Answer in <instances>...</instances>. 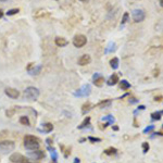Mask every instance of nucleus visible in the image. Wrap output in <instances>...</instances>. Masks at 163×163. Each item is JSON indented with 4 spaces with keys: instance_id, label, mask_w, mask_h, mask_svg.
<instances>
[{
    "instance_id": "nucleus-35",
    "label": "nucleus",
    "mask_w": 163,
    "mask_h": 163,
    "mask_svg": "<svg viewBox=\"0 0 163 163\" xmlns=\"http://www.w3.org/2000/svg\"><path fill=\"white\" fill-rule=\"evenodd\" d=\"M145 109H146V107H145V106H139V107H138L137 110L135 111V113H136V112H137V111H139V110H145Z\"/></svg>"
},
{
    "instance_id": "nucleus-22",
    "label": "nucleus",
    "mask_w": 163,
    "mask_h": 163,
    "mask_svg": "<svg viewBox=\"0 0 163 163\" xmlns=\"http://www.w3.org/2000/svg\"><path fill=\"white\" fill-rule=\"evenodd\" d=\"M117 152V148H113V147H110V148H108V149L104 150V153H106L107 155H113Z\"/></svg>"
},
{
    "instance_id": "nucleus-26",
    "label": "nucleus",
    "mask_w": 163,
    "mask_h": 163,
    "mask_svg": "<svg viewBox=\"0 0 163 163\" xmlns=\"http://www.w3.org/2000/svg\"><path fill=\"white\" fill-rule=\"evenodd\" d=\"M149 148H150L149 144H148V142H144V144H142V152L147 153L148 151H149Z\"/></svg>"
},
{
    "instance_id": "nucleus-3",
    "label": "nucleus",
    "mask_w": 163,
    "mask_h": 163,
    "mask_svg": "<svg viewBox=\"0 0 163 163\" xmlns=\"http://www.w3.org/2000/svg\"><path fill=\"white\" fill-rule=\"evenodd\" d=\"M15 144L12 140H2L0 141V153L2 155H8L9 152L14 150Z\"/></svg>"
},
{
    "instance_id": "nucleus-38",
    "label": "nucleus",
    "mask_w": 163,
    "mask_h": 163,
    "mask_svg": "<svg viewBox=\"0 0 163 163\" xmlns=\"http://www.w3.org/2000/svg\"><path fill=\"white\" fill-rule=\"evenodd\" d=\"M2 16H3V12H2L1 10H0V18H2Z\"/></svg>"
},
{
    "instance_id": "nucleus-29",
    "label": "nucleus",
    "mask_w": 163,
    "mask_h": 163,
    "mask_svg": "<svg viewBox=\"0 0 163 163\" xmlns=\"http://www.w3.org/2000/svg\"><path fill=\"white\" fill-rule=\"evenodd\" d=\"M153 130H155V125H150V126L146 127L142 133H144V134H149V133H150L151 131H153Z\"/></svg>"
},
{
    "instance_id": "nucleus-1",
    "label": "nucleus",
    "mask_w": 163,
    "mask_h": 163,
    "mask_svg": "<svg viewBox=\"0 0 163 163\" xmlns=\"http://www.w3.org/2000/svg\"><path fill=\"white\" fill-rule=\"evenodd\" d=\"M40 146V140L39 138L32 136V135H27L24 137V147L29 150H37Z\"/></svg>"
},
{
    "instance_id": "nucleus-4",
    "label": "nucleus",
    "mask_w": 163,
    "mask_h": 163,
    "mask_svg": "<svg viewBox=\"0 0 163 163\" xmlns=\"http://www.w3.org/2000/svg\"><path fill=\"white\" fill-rule=\"evenodd\" d=\"M90 93H91V86L89 84H87V85L82 86L80 89L74 91L73 95L75 97H88Z\"/></svg>"
},
{
    "instance_id": "nucleus-19",
    "label": "nucleus",
    "mask_w": 163,
    "mask_h": 163,
    "mask_svg": "<svg viewBox=\"0 0 163 163\" xmlns=\"http://www.w3.org/2000/svg\"><path fill=\"white\" fill-rule=\"evenodd\" d=\"M102 121H107L109 125H113V123L115 122V119L113 117V115H107V117H102Z\"/></svg>"
},
{
    "instance_id": "nucleus-6",
    "label": "nucleus",
    "mask_w": 163,
    "mask_h": 163,
    "mask_svg": "<svg viewBox=\"0 0 163 163\" xmlns=\"http://www.w3.org/2000/svg\"><path fill=\"white\" fill-rule=\"evenodd\" d=\"M132 16H133V20H134L136 23H139V22H142L145 20L146 13H145V11L141 10V9H135L132 12Z\"/></svg>"
},
{
    "instance_id": "nucleus-12",
    "label": "nucleus",
    "mask_w": 163,
    "mask_h": 163,
    "mask_svg": "<svg viewBox=\"0 0 163 163\" xmlns=\"http://www.w3.org/2000/svg\"><path fill=\"white\" fill-rule=\"evenodd\" d=\"M90 61H91V58H90L89 54H83V56L78 59V64L82 65V66H84V65L89 64Z\"/></svg>"
},
{
    "instance_id": "nucleus-15",
    "label": "nucleus",
    "mask_w": 163,
    "mask_h": 163,
    "mask_svg": "<svg viewBox=\"0 0 163 163\" xmlns=\"http://www.w3.org/2000/svg\"><path fill=\"white\" fill-rule=\"evenodd\" d=\"M93 106H91L90 102H87V104H84L83 107H82V114H86L88 111H90Z\"/></svg>"
},
{
    "instance_id": "nucleus-5",
    "label": "nucleus",
    "mask_w": 163,
    "mask_h": 163,
    "mask_svg": "<svg viewBox=\"0 0 163 163\" xmlns=\"http://www.w3.org/2000/svg\"><path fill=\"white\" fill-rule=\"evenodd\" d=\"M86 44H87V38H86L85 35L78 34V35H75L74 38H73V45L75 47H77V48H82Z\"/></svg>"
},
{
    "instance_id": "nucleus-42",
    "label": "nucleus",
    "mask_w": 163,
    "mask_h": 163,
    "mask_svg": "<svg viewBox=\"0 0 163 163\" xmlns=\"http://www.w3.org/2000/svg\"><path fill=\"white\" fill-rule=\"evenodd\" d=\"M0 1H2V2H5V1H7V0H0Z\"/></svg>"
},
{
    "instance_id": "nucleus-37",
    "label": "nucleus",
    "mask_w": 163,
    "mask_h": 163,
    "mask_svg": "<svg viewBox=\"0 0 163 163\" xmlns=\"http://www.w3.org/2000/svg\"><path fill=\"white\" fill-rule=\"evenodd\" d=\"M80 159H78V158H75V159H74V163H80Z\"/></svg>"
},
{
    "instance_id": "nucleus-14",
    "label": "nucleus",
    "mask_w": 163,
    "mask_h": 163,
    "mask_svg": "<svg viewBox=\"0 0 163 163\" xmlns=\"http://www.w3.org/2000/svg\"><path fill=\"white\" fill-rule=\"evenodd\" d=\"M54 42H56V45L58 47H65L67 45V40L65 38H63V37H57Z\"/></svg>"
},
{
    "instance_id": "nucleus-40",
    "label": "nucleus",
    "mask_w": 163,
    "mask_h": 163,
    "mask_svg": "<svg viewBox=\"0 0 163 163\" xmlns=\"http://www.w3.org/2000/svg\"><path fill=\"white\" fill-rule=\"evenodd\" d=\"M160 5L161 7H163V0H160Z\"/></svg>"
},
{
    "instance_id": "nucleus-10",
    "label": "nucleus",
    "mask_w": 163,
    "mask_h": 163,
    "mask_svg": "<svg viewBox=\"0 0 163 163\" xmlns=\"http://www.w3.org/2000/svg\"><path fill=\"white\" fill-rule=\"evenodd\" d=\"M5 95L8 97H10L11 99H18L19 96H20V93L16 90L15 88H11V87L5 88Z\"/></svg>"
},
{
    "instance_id": "nucleus-9",
    "label": "nucleus",
    "mask_w": 163,
    "mask_h": 163,
    "mask_svg": "<svg viewBox=\"0 0 163 163\" xmlns=\"http://www.w3.org/2000/svg\"><path fill=\"white\" fill-rule=\"evenodd\" d=\"M29 157L33 160H42V158H45V152L42 150H32L29 153Z\"/></svg>"
},
{
    "instance_id": "nucleus-21",
    "label": "nucleus",
    "mask_w": 163,
    "mask_h": 163,
    "mask_svg": "<svg viewBox=\"0 0 163 163\" xmlns=\"http://www.w3.org/2000/svg\"><path fill=\"white\" fill-rule=\"evenodd\" d=\"M110 65L113 70H117V67H119V59L117 58H113V59L110 61Z\"/></svg>"
},
{
    "instance_id": "nucleus-16",
    "label": "nucleus",
    "mask_w": 163,
    "mask_h": 163,
    "mask_svg": "<svg viewBox=\"0 0 163 163\" xmlns=\"http://www.w3.org/2000/svg\"><path fill=\"white\" fill-rule=\"evenodd\" d=\"M52 130H53V125H52L51 123H45V124L42 125V131H44L45 133H50Z\"/></svg>"
},
{
    "instance_id": "nucleus-30",
    "label": "nucleus",
    "mask_w": 163,
    "mask_h": 163,
    "mask_svg": "<svg viewBox=\"0 0 163 163\" xmlns=\"http://www.w3.org/2000/svg\"><path fill=\"white\" fill-rule=\"evenodd\" d=\"M14 113H15V109H10V110H7V112H5L8 117H11Z\"/></svg>"
},
{
    "instance_id": "nucleus-20",
    "label": "nucleus",
    "mask_w": 163,
    "mask_h": 163,
    "mask_svg": "<svg viewBox=\"0 0 163 163\" xmlns=\"http://www.w3.org/2000/svg\"><path fill=\"white\" fill-rule=\"evenodd\" d=\"M111 106V100H104V101H101L97 104V107L99 108H109V107Z\"/></svg>"
},
{
    "instance_id": "nucleus-32",
    "label": "nucleus",
    "mask_w": 163,
    "mask_h": 163,
    "mask_svg": "<svg viewBox=\"0 0 163 163\" xmlns=\"http://www.w3.org/2000/svg\"><path fill=\"white\" fill-rule=\"evenodd\" d=\"M57 159H58V153H57V151H56V150L51 151V160H52V161H56V162H57Z\"/></svg>"
},
{
    "instance_id": "nucleus-31",
    "label": "nucleus",
    "mask_w": 163,
    "mask_h": 163,
    "mask_svg": "<svg viewBox=\"0 0 163 163\" xmlns=\"http://www.w3.org/2000/svg\"><path fill=\"white\" fill-rule=\"evenodd\" d=\"M88 140H89V141H91V142H100V141H101L100 138H98V137H93V136H89V137H88Z\"/></svg>"
},
{
    "instance_id": "nucleus-13",
    "label": "nucleus",
    "mask_w": 163,
    "mask_h": 163,
    "mask_svg": "<svg viewBox=\"0 0 163 163\" xmlns=\"http://www.w3.org/2000/svg\"><path fill=\"white\" fill-rule=\"evenodd\" d=\"M117 82H119V75H117V74H113V75L110 76V78L108 80L107 84H108L109 86H113V85H115Z\"/></svg>"
},
{
    "instance_id": "nucleus-18",
    "label": "nucleus",
    "mask_w": 163,
    "mask_h": 163,
    "mask_svg": "<svg viewBox=\"0 0 163 163\" xmlns=\"http://www.w3.org/2000/svg\"><path fill=\"white\" fill-rule=\"evenodd\" d=\"M162 114H163V110H162V111L153 112V113H151V119L155 120V121H159V120H161Z\"/></svg>"
},
{
    "instance_id": "nucleus-2",
    "label": "nucleus",
    "mask_w": 163,
    "mask_h": 163,
    "mask_svg": "<svg viewBox=\"0 0 163 163\" xmlns=\"http://www.w3.org/2000/svg\"><path fill=\"white\" fill-rule=\"evenodd\" d=\"M23 96H24V98L27 99V100L35 101V100H37V98L39 97V90L36 87L29 86V87H27L25 90H24Z\"/></svg>"
},
{
    "instance_id": "nucleus-23",
    "label": "nucleus",
    "mask_w": 163,
    "mask_h": 163,
    "mask_svg": "<svg viewBox=\"0 0 163 163\" xmlns=\"http://www.w3.org/2000/svg\"><path fill=\"white\" fill-rule=\"evenodd\" d=\"M120 86H121V88L123 89V90H126V89H128V88L131 87V84L127 82V80H123L120 83Z\"/></svg>"
},
{
    "instance_id": "nucleus-36",
    "label": "nucleus",
    "mask_w": 163,
    "mask_h": 163,
    "mask_svg": "<svg viewBox=\"0 0 163 163\" xmlns=\"http://www.w3.org/2000/svg\"><path fill=\"white\" fill-rule=\"evenodd\" d=\"M161 99H162V97H161V96H158V97H155V101H160Z\"/></svg>"
},
{
    "instance_id": "nucleus-33",
    "label": "nucleus",
    "mask_w": 163,
    "mask_h": 163,
    "mask_svg": "<svg viewBox=\"0 0 163 163\" xmlns=\"http://www.w3.org/2000/svg\"><path fill=\"white\" fill-rule=\"evenodd\" d=\"M46 142H47V145H48V146H51L52 145V139H51V138H47Z\"/></svg>"
},
{
    "instance_id": "nucleus-28",
    "label": "nucleus",
    "mask_w": 163,
    "mask_h": 163,
    "mask_svg": "<svg viewBox=\"0 0 163 163\" xmlns=\"http://www.w3.org/2000/svg\"><path fill=\"white\" fill-rule=\"evenodd\" d=\"M128 16H130V14H128V12H125L124 15H123V19H122V22H121V26L124 25L125 23L127 22V19H128Z\"/></svg>"
},
{
    "instance_id": "nucleus-7",
    "label": "nucleus",
    "mask_w": 163,
    "mask_h": 163,
    "mask_svg": "<svg viewBox=\"0 0 163 163\" xmlns=\"http://www.w3.org/2000/svg\"><path fill=\"white\" fill-rule=\"evenodd\" d=\"M10 161L12 163H32L21 153H13V155H11Z\"/></svg>"
},
{
    "instance_id": "nucleus-17",
    "label": "nucleus",
    "mask_w": 163,
    "mask_h": 163,
    "mask_svg": "<svg viewBox=\"0 0 163 163\" xmlns=\"http://www.w3.org/2000/svg\"><path fill=\"white\" fill-rule=\"evenodd\" d=\"M90 124V117H87L85 120L83 121V123L78 126V130H83V128H85V127H87L88 125Z\"/></svg>"
},
{
    "instance_id": "nucleus-11",
    "label": "nucleus",
    "mask_w": 163,
    "mask_h": 163,
    "mask_svg": "<svg viewBox=\"0 0 163 163\" xmlns=\"http://www.w3.org/2000/svg\"><path fill=\"white\" fill-rule=\"evenodd\" d=\"M93 84H95L97 87H101V86L104 85V78L102 77V76H101L99 73L93 74Z\"/></svg>"
},
{
    "instance_id": "nucleus-24",
    "label": "nucleus",
    "mask_w": 163,
    "mask_h": 163,
    "mask_svg": "<svg viewBox=\"0 0 163 163\" xmlns=\"http://www.w3.org/2000/svg\"><path fill=\"white\" fill-rule=\"evenodd\" d=\"M20 123L23 125H26V126H29V125H31V122H29V119L27 117H20Z\"/></svg>"
},
{
    "instance_id": "nucleus-39",
    "label": "nucleus",
    "mask_w": 163,
    "mask_h": 163,
    "mask_svg": "<svg viewBox=\"0 0 163 163\" xmlns=\"http://www.w3.org/2000/svg\"><path fill=\"white\" fill-rule=\"evenodd\" d=\"M113 130H114V131H117V130H119V127H117V126H114V127H113Z\"/></svg>"
},
{
    "instance_id": "nucleus-25",
    "label": "nucleus",
    "mask_w": 163,
    "mask_h": 163,
    "mask_svg": "<svg viewBox=\"0 0 163 163\" xmlns=\"http://www.w3.org/2000/svg\"><path fill=\"white\" fill-rule=\"evenodd\" d=\"M114 49H115V44H114V42H110L109 47L107 48L106 50H104V52H106V53H108V52H110V51H113Z\"/></svg>"
},
{
    "instance_id": "nucleus-34",
    "label": "nucleus",
    "mask_w": 163,
    "mask_h": 163,
    "mask_svg": "<svg viewBox=\"0 0 163 163\" xmlns=\"http://www.w3.org/2000/svg\"><path fill=\"white\" fill-rule=\"evenodd\" d=\"M136 102H138V100L136 98H132V99H130V104H136Z\"/></svg>"
},
{
    "instance_id": "nucleus-27",
    "label": "nucleus",
    "mask_w": 163,
    "mask_h": 163,
    "mask_svg": "<svg viewBox=\"0 0 163 163\" xmlns=\"http://www.w3.org/2000/svg\"><path fill=\"white\" fill-rule=\"evenodd\" d=\"M20 12V10L19 9H11V10H9L8 12H7V15L10 16V15H14V14H16V13Z\"/></svg>"
},
{
    "instance_id": "nucleus-41",
    "label": "nucleus",
    "mask_w": 163,
    "mask_h": 163,
    "mask_svg": "<svg viewBox=\"0 0 163 163\" xmlns=\"http://www.w3.org/2000/svg\"><path fill=\"white\" fill-rule=\"evenodd\" d=\"M80 1H84V2H87V1H89V0H80Z\"/></svg>"
},
{
    "instance_id": "nucleus-8",
    "label": "nucleus",
    "mask_w": 163,
    "mask_h": 163,
    "mask_svg": "<svg viewBox=\"0 0 163 163\" xmlns=\"http://www.w3.org/2000/svg\"><path fill=\"white\" fill-rule=\"evenodd\" d=\"M42 66L40 64L38 65H35L34 63H29V65L27 66V71H29V73L31 74V75H38L39 73L42 72Z\"/></svg>"
}]
</instances>
